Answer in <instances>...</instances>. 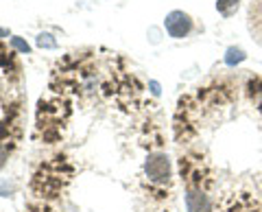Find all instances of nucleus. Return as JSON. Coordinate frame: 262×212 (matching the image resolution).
I'll list each match as a JSON object with an SVG mask.
<instances>
[{"label": "nucleus", "mask_w": 262, "mask_h": 212, "mask_svg": "<svg viewBox=\"0 0 262 212\" xmlns=\"http://www.w3.org/2000/svg\"><path fill=\"white\" fill-rule=\"evenodd\" d=\"M72 177V166L66 162V158H55L53 162H46L37 168V173L33 175V190L39 197L53 199L57 197L63 186L70 182Z\"/></svg>", "instance_id": "1"}, {"label": "nucleus", "mask_w": 262, "mask_h": 212, "mask_svg": "<svg viewBox=\"0 0 262 212\" xmlns=\"http://www.w3.org/2000/svg\"><path fill=\"white\" fill-rule=\"evenodd\" d=\"M144 173L153 184H168L173 168H170V160L166 153H151L144 162Z\"/></svg>", "instance_id": "3"}, {"label": "nucleus", "mask_w": 262, "mask_h": 212, "mask_svg": "<svg viewBox=\"0 0 262 212\" xmlns=\"http://www.w3.org/2000/svg\"><path fill=\"white\" fill-rule=\"evenodd\" d=\"M37 46L39 48H55L57 46V39L51 33H39L37 35Z\"/></svg>", "instance_id": "8"}, {"label": "nucleus", "mask_w": 262, "mask_h": 212, "mask_svg": "<svg viewBox=\"0 0 262 212\" xmlns=\"http://www.w3.org/2000/svg\"><path fill=\"white\" fill-rule=\"evenodd\" d=\"M186 208L188 212H212V199L201 188H188Z\"/></svg>", "instance_id": "5"}, {"label": "nucleus", "mask_w": 262, "mask_h": 212, "mask_svg": "<svg viewBox=\"0 0 262 212\" xmlns=\"http://www.w3.org/2000/svg\"><path fill=\"white\" fill-rule=\"evenodd\" d=\"M164 27H166V33L175 39H184L190 35L192 31V18L184 11H170L164 20Z\"/></svg>", "instance_id": "4"}, {"label": "nucleus", "mask_w": 262, "mask_h": 212, "mask_svg": "<svg viewBox=\"0 0 262 212\" xmlns=\"http://www.w3.org/2000/svg\"><path fill=\"white\" fill-rule=\"evenodd\" d=\"M238 3L241 0H216V9L223 18H232L236 9H238Z\"/></svg>", "instance_id": "6"}, {"label": "nucleus", "mask_w": 262, "mask_h": 212, "mask_svg": "<svg viewBox=\"0 0 262 212\" xmlns=\"http://www.w3.org/2000/svg\"><path fill=\"white\" fill-rule=\"evenodd\" d=\"M11 46L15 48V51L24 53V55H29V53H31V46H29L27 42H24L22 37H18V35H15V37H11Z\"/></svg>", "instance_id": "9"}, {"label": "nucleus", "mask_w": 262, "mask_h": 212, "mask_svg": "<svg viewBox=\"0 0 262 212\" xmlns=\"http://www.w3.org/2000/svg\"><path fill=\"white\" fill-rule=\"evenodd\" d=\"M245 59H247V55H245L243 48H236V46L227 48V53H225V63L227 66H236V63H241Z\"/></svg>", "instance_id": "7"}, {"label": "nucleus", "mask_w": 262, "mask_h": 212, "mask_svg": "<svg viewBox=\"0 0 262 212\" xmlns=\"http://www.w3.org/2000/svg\"><path fill=\"white\" fill-rule=\"evenodd\" d=\"M7 35H9V33H7L5 29H0V37H7Z\"/></svg>", "instance_id": "13"}, {"label": "nucleus", "mask_w": 262, "mask_h": 212, "mask_svg": "<svg viewBox=\"0 0 262 212\" xmlns=\"http://www.w3.org/2000/svg\"><path fill=\"white\" fill-rule=\"evenodd\" d=\"M151 90H153V94H160V86L155 81H151Z\"/></svg>", "instance_id": "12"}, {"label": "nucleus", "mask_w": 262, "mask_h": 212, "mask_svg": "<svg viewBox=\"0 0 262 212\" xmlns=\"http://www.w3.org/2000/svg\"><path fill=\"white\" fill-rule=\"evenodd\" d=\"M31 212H53L51 208H46V206H33Z\"/></svg>", "instance_id": "11"}, {"label": "nucleus", "mask_w": 262, "mask_h": 212, "mask_svg": "<svg viewBox=\"0 0 262 212\" xmlns=\"http://www.w3.org/2000/svg\"><path fill=\"white\" fill-rule=\"evenodd\" d=\"M9 146H7V144H3V142H0V168H3L5 164H7V160H9Z\"/></svg>", "instance_id": "10"}, {"label": "nucleus", "mask_w": 262, "mask_h": 212, "mask_svg": "<svg viewBox=\"0 0 262 212\" xmlns=\"http://www.w3.org/2000/svg\"><path fill=\"white\" fill-rule=\"evenodd\" d=\"M70 116V105L55 99V101H39L37 105V129L42 132L46 142H55L61 138V127Z\"/></svg>", "instance_id": "2"}]
</instances>
